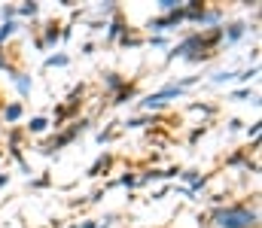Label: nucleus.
Returning <instances> with one entry per match:
<instances>
[{
	"label": "nucleus",
	"mask_w": 262,
	"mask_h": 228,
	"mask_svg": "<svg viewBox=\"0 0 262 228\" xmlns=\"http://www.w3.org/2000/svg\"><path fill=\"white\" fill-rule=\"evenodd\" d=\"M6 180H9V176H6V173H0V189L6 186Z\"/></svg>",
	"instance_id": "obj_14"
},
{
	"label": "nucleus",
	"mask_w": 262,
	"mask_h": 228,
	"mask_svg": "<svg viewBox=\"0 0 262 228\" xmlns=\"http://www.w3.org/2000/svg\"><path fill=\"white\" fill-rule=\"evenodd\" d=\"M12 82H15V88H18V94H31V88H34V79L25 73H12Z\"/></svg>",
	"instance_id": "obj_5"
},
{
	"label": "nucleus",
	"mask_w": 262,
	"mask_h": 228,
	"mask_svg": "<svg viewBox=\"0 0 262 228\" xmlns=\"http://www.w3.org/2000/svg\"><path fill=\"white\" fill-rule=\"evenodd\" d=\"M18 12H21V15H37V12H40V6H37V3H25Z\"/></svg>",
	"instance_id": "obj_12"
},
{
	"label": "nucleus",
	"mask_w": 262,
	"mask_h": 228,
	"mask_svg": "<svg viewBox=\"0 0 262 228\" xmlns=\"http://www.w3.org/2000/svg\"><path fill=\"white\" fill-rule=\"evenodd\" d=\"M122 31H125V24H122V21H119V18H116V21H113V24H110V40H116V37H119V34H122Z\"/></svg>",
	"instance_id": "obj_10"
},
{
	"label": "nucleus",
	"mask_w": 262,
	"mask_h": 228,
	"mask_svg": "<svg viewBox=\"0 0 262 228\" xmlns=\"http://www.w3.org/2000/svg\"><path fill=\"white\" fill-rule=\"evenodd\" d=\"M67 61H70L67 55H52V58H46V67H64Z\"/></svg>",
	"instance_id": "obj_9"
},
{
	"label": "nucleus",
	"mask_w": 262,
	"mask_h": 228,
	"mask_svg": "<svg viewBox=\"0 0 262 228\" xmlns=\"http://www.w3.org/2000/svg\"><path fill=\"white\" fill-rule=\"evenodd\" d=\"M244 34H247V24H244V21H235V24H229V28L223 31V37H226L229 43H235V40H241Z\"/></svg>",
	"instance_id": "obj_4"
},
{
	"label": "nucleus",
	"mask_w": 262,
	"mask_h": 228,
	"mask_svg": "<svg viewBox=\"0 0 262 228\" xmlns=\"http://www.w3.org/2000/svg\"><path fill=\"white\" fill-rule=\"evenodd\" d=\"M180 94H183V85H168V88H162V91L149 94V97L143 100V107H146V110H152V107H162V104H168L171 97H180Z\"/></svg>",
	"instance_id": "obj_2"
},
{
	"label": "nucleus",
	"mask_w": 262,
	"mask_h": 228,
	"mask_svg": "<svg viewBox=\"0 0 262 228\" xmlns=\"http://www.w3.org/2000/svg\"><path fill=\"white\" fill-rule=\"evenodd\" d=\"M107 85H110V88H122L125 82L119 79V73H107Z\"/></svg>",
	"instance_id": "obj_11"
},
{
	"label": "nucleus",
	"mask_w": 262,
	"mask_h": 228,
	"mask_svg": "<svg viewBox=\"0 0 262 228\" xmlns=\"http://www.w3.org/2000/svg\"><path fill=\"white\" fill-rule=\"evenodd\" d=\"M213 222L220 228H256V210L244 207V204H232L213 213Z\"/></svg>",
	"instance_id": "obj_1"
},
{
	"label": "nucleus",
	"mask_w": 262,
	"mask_h": 228,
	"mask_svg": "<svg viewBox=\"0 0 262 228\" xmlns=\"http://www.w3.org/2000/svg\"><path fill=\"white\" fill-rule=\"evenodd\" d=\"M232 76H235L232 70H229V73H216L213 76V82H226V79H232Z\"/></svg>",
	"instance_id": "obj_13"
},
{
	"label": "nucleus",
	"mask_w": 262,
	"mask_h": 228,
	"mask_svg": "<svg viewBox=\"0 0 262 228\" xmlns=\"http://www.w3.org/2000/svg\"><path fill=\"white\" fill-rule=\"evenodd\" d=\"M21 113H25V110H21V104H9V107L3 110V119H6V122H18V119H21Z\"/></svg>",
	"instance_id": "obj_6"
},
{
	"label": "nucleus",
	"mask_w": 262,
	"mask_h": 228,
	"mask_svg": "<svg viewBox=\"0 0 262 228\" xmlns=\"http://www.w3.org/2000/svg\"><path fill=\"white\" fill-rule=\"evenodd\" d=\"M180 21H183V9H174V12H168L165 18H152L149 28H152V31H168V28H174V24H180Z\"/></svg>",
	"instance_id": "obj_3"
},
{
	"label": "nucleus",
	"mask_w": 262,
	"mask_h": 228,
	"mask_svg": "<svg viewBox=\"0 0 262 228\" xmlns=\"http://www.w3.org/2000/svg\"><path fill=\"white\" fill-rule=\"evenodd\" d=\"M46 128H49V119H43V116L31 119V125H28V131H31V134H43Z\"/></svg>",
	"instance_id": "obj_7"
},
{
	"label": "nucleus",
	"mask_w": 262,
	"mask_h": 228,
	"mask_svg": "<svg viewBox=\"0 0 262 228\" xmlns=\"http://www.w3.org/2000/svg\"><path fill=\"white\" fill-rule=\"evenodd\" d=\"M18 31V21H3V28H0V43L6 40V37H12Z\"/></svg>",
	"instance_id": "obj_8"
}]
</instances>
